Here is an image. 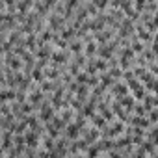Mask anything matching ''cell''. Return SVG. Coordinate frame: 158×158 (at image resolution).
I'll use <instances>...</instances> for the list:
<instances>
[{"mask_svg": "<svg viewBox=\"0 0 158 158\" xmlns=\"http://www.w3.org/2000/svg\"><path fill=\"white\" fill-rule=\"evenodd\" d=\"M24 143H28L30 147H35V145L39 143L37 132H35V130H34V132H26V134H24Z\"/></svg>", "mask_w": 158, "mask_h": 158, "instance_id": "obj_1", "label": "cell"}, {"mask_svg": "<svg viewBox=\"0 0 158 158\" xmlns=\"http://www.w3.org/2000/svg\"><path fill=\"white\" fill-rule=\"evenodd\" d=\"M119 99H121V101H119L121 106H123V108H128V112H132V108H134V99H132L128 93H127V95H121Z\"/></svg>", "mask_w": 158, "mask_h": 158, "instance_id": "obj_2", "label": "cell"}, {"mask_svg": "<svg viewBox=\"0 0 158 158\" xmlns=\"http://www.w3.org/2000/svg\"><path fill=\"white\" fill-rule=\"evenodd\" d=\"M80 127H78V125H69V128H67V136L71 138V139H74V138H78V136H80Z\"/></svg>", "mask_w": 158, "mask_h": 158, "instance_id": "obj_3", "label": "cell"}, {"mask_svg": "<svg viewBox=\"0 0 158 158\" xmlns=\"http://www.w3.org/2000/svg\"><path fill=\"white\" fill-rule=\"evenodd\" d=\"M114 93H115L117 97H121V95H127V93H128V88H127V84H115V82H114Z\"/></svg>", "mask_w": 158, "mask_h": 158, "instance_id": "obj_4", "label": "cell"}, {"mask_svg": "<svg viewBox=\"0 0 158 158\" xmlns=\"http://www.w3.org/2000/svg\"><path fill=\"white\" fill-rule=\"evenodd\" d=\"M41 101H43V91H34V93L30 95V104H32L34 108H35Z\"/></svg>", "mask_w": 158, "mask_h": 158, "instance_id": "obj_5", "label": "cell"}, {"mask_svg": "<svg viewBox=\"0 0 158 158\" xmlns=\"http://www.w3.org/2000/svg\"><path fill=\"white\" fill-rule=\"evenodd\" d=\"M43 76H45V73L41 71V67H34V71H32V80H35V82H41L43 80Z\"/></svg>", "mask_w": 158, "mask_h": 158, "instance_id": "obj_6", "label": "cell"}, {"mask_svg": "<svg viewBox=\"0 0 158 158\" xmlns=\"http://www.w3.org/2000/svg\"><path fill=\"white\" fill-rule=\"evenodd\" d=\"M13 99H15V91H0V102L13 101Z\"/></svg>", "mask_w": 158, "mask_h": 158, "instance_id": "obj_7", "label": "cell"}, {"mask_svg": "<svg viewBox=\"0 0 158 158\" xmlns=\"http://www.w3.org/2000/svg\"><path fill=\"white\" fill-rule=\"evenodd\" d=\"M89 119L93 121V125H95V127H104V125H106V119H104L102 115H91Z\"/></svg>", "mask_w": 158, "mask_h": 158, "instance_id": "obj_8", "label": "cell"}, {"mask_svg": "<svg viewBox=\"0 0 158 158\" xmlns=\"http://www.w3.org/2000/svg\"><path fill=\"white\" fill-rule=\"evenodd\" d=\"M52 61H56V63H65V61H67L65 52H56V54L52 56Z\"/></svg>", "mask_w": 158, "mask_h": 158, "instance_id": "obj_9", "label": "cell"}, {"mask_svg": "<svg viewBox=\"0 0 158 158\" xmlns=\"http://www.w3.org/2000/svg\"><path fill=\"white\" fill-rule=\"evenodd\" d=\"M56 86L50 82V80H45V82H41V91L45 93V91H50V89H54Z\"/></svg>", "mask_w": 158, "mask_h": 158, "instance_id": "obj_10", "label": "cell"}, {"mask_svg": "<svg viewBox=\"0 0 158 158\" xmlns=\"http://www.w3.org/2000/svg\"><path fill=\"white\" fill-rule=\"evenodd\" d=\"M69 48H71L73 52H76V54H78V52L82 50V41H74V43H71V47H69Z\"/></svg>", "mask_w": 158, "mask_h": 158, "instance_id": "obj_11", "label": "cell"}, {"mask_svg": "<svg viewBox=\"0 0 158 158\" xmlns=\"http://www.w3.org/2000/svg\"><path fill=\"white\" fill-rule=\"evenodd\" d=\"M26 47L28 48H35V35H28L26 37Z\"/></svg>", "mask_w": 158, "mask_h": 158, "instance_id": "obj_12", "label": "cell"}, {"mask_svg": "<svg viewBox=\"0 0 158 158\" xmlns=\"http://www.w3.org/2000/svg\"><path fill=\"white\" fill-rule=\"evenodd\" d=\"M132 50L141 52V50H143V43H139V39H134V43H132Z\"/></svg>", "mask_w": 158, "mask_h": 158, "instance_id": "obj_13", "label": "cell"}, {"mask_svg": "<svg viewBox=\"0 0 158 158\" xmlns=\"http://www.w3.org/2000/svg\"><path fill=\"white\" fill-rule=\"evenodd\" d=\"M156 119H158L156 110H154V108H151V112H149V123H151V125H154V123H156Z\"/></svg>", "mask_w": 158, "mask_h": 158, "instance_id": "obj_14", "label": "cell"}, {"mask_svg": "<svg viewBox=\"0 0 158 158\" xmlns=\"http://www.w3.org/2000/svg\"><path fill=\"white\" fill-rule=\"evenodd\" d=\"M86 52H88V54H93V52H95V43H93L91 39H88V47H86Z\"/></svg>", "mask_w": 158, "mask_h": 158, "instance_id": "obj_15", "label": "cell"}, {"mask_svg": "<svg viewBox=\"0 0 158 158\" xmlns=\"http://www.w3.org/2000/svg\"><path fill=\"white\" fill-rule=\"evenodd\" d=\"M145 2H147V0H136V11H138V13H141V11H143Z\"/></svg>", "mask_w": 158, "mask_h": 158, "instance_id": "obj_16", "label": "cell"}, {"mask_svg": "<svg viewBox=\"0 0 158 158\" xmlns=\"http://www.w3.org/2000/svg\"><path fill=\"white\" fill-rule=\"evenodd\" d=\"M2 145H4L6 149H8V147H11V136H10L8 132L4 134V143H2Z\"/></svg>", "mask_w": 158, "mask_h": 158, "instance_id": "obj_17", "label": "cell"}, {"mask_svg": "<svg viewBox=\"0 0 158 158\" xmlns=\"http://www.w3.org/2000/svg\"><path fill=\"white\" fill-rule=\"evenodd\" d=\"M4 4H6V6H13V4H15V0H4Z\"/></svg>", "mask_w": 158, "mask_h": 158, "instance_id": "obj_18", "label": "cell"}, {"mask_svg": "<svg viewBox=\"0 0 158 158\" xmlns=\"http://www.w3.org/2000/svg\"><path fill=\"white\" fill-rule=\"evenodd\" d=\"M24 2H26V4H28V6H30V4H32V2H34V0H24Z\"/></svg>", "mask_w": 158, "mask_h": 158, "instance_id": "obj_19", "label": "cell"}]
</instances>
